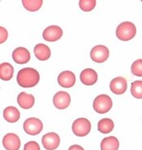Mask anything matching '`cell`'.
Masks as SVG:
<instances>
[{
  "label": "cell",
  "mask_w": 142,
  "mask_h": 150,
  "mask_svg": "<svg viewBox=\"0 0 142 150\" xmlns=\"http://www.w3.org/2000/svg\"><path fill=\"white\" fill-rule=\"evenodd\" d=\"M24 150H40V145L34 141H30L27 143L24 146Z\"/></svg>",
  "instance_id": "obj_25"
},
{
  "label": "cell",
  "mask_w": 142,
  "mask_h": 150,
  "mask_svg": "<svg viewBox=\"0 0 142 150\" xmlns=\"http://www.w3.org/2000/svg\"><path fill=\"white\" fill-rule=\"evenodd\" d=\"M3 117L9 123H16L20 119V112L15 106H7L3 110Z\"/></svg>",
  "instance_id": "obj_17"
},
{
  "label": "cell",
  "mask_w": 142,
  "mask_h": 150,
  "mask_svg": "<svg viewBox=\"0 0 142 150\" xmlns=\"http://www.w3.org/2000/svg\"><path fill=\"white\" fill-rule=\"evenodd\" d=\"M0 31H1V40H0V43H4L6 40H7V37H8V33L5 28L1 27L0 28Z\"/></svg>",
  "instance_id": "obj_26"
},
{
  "label": "cell",
  "mask_w": 142,
  "mask_h": 150,
  "mask_svg": "<svg viewBox=\"0 0 142 150\" xmlns=\"http://www.w3.org/2000/svg\"><path fill=\"white\" fill-rule=\"evenodd\" d=\"M16 80L18 85L22 88H33L40 81V74L32 68H24L18 71Z\"/></svg>",
  "instance_id": "obj_1"
},
{
  "label": "cell",
  "mask_w": 142,
  "mask_h": 150,
  "mask_svg": "<svg viewBox=\"0 0 142 150\" xmlns=\"http://www.w3.org/2000/svg\"><path fill=\"white\" fill-rule=\"evenodd\" d=\"M131 93L136 99H142V81H135L132 83Z\"/></svg>",
  "instance_id": "obj_22"
},
{
  "label": "cell",
  "mask_w": 142,
  "mask_h": 150,
  "mask_svg": "<svg viewBox=\"0 0 142 150\" xmlns=\"http://www.w3.org/2000/svg\"><path fill=\"white\" fill-rule=\"evenodd\" d=\"M63 36V30L58 26H49L45 29L43 38L47 42H55Z\"/></svg>",
  "instance_id": "obj_10"
},
{
  "label": "cell",
  "mask_w": 142,
  "mask_h": 150,
  "mask_svg": "<svg viewBox=\"0 0 142 150\" xmlns=\"http://www.w3.org/2000/svg\"><path fill=\"white\" fill-rule=\"evenodd\" d=\"M68 150H84V149L79 144H73L68 148Z\"/></svg>",
  "instance_id": "obj_27"
},
{
  "label": "cell",
  "mask_w": 142,
  "mask_h": 150,
  "mask_svg": "<svg viewBox=\"0 0 142 150\" xmlns=\"http://www.w3.org/2000/svg\"><path fill=\"white\" fill-rule=\"evenodd\" d=\"M76 83V76L72 71L65 70L61 72L58 76V84L65 88H72Z\"/></svg>",
  "instance_id": "obj_12"
},
{
  "label": "cell",
  "mask_w": 142,
  "mask_h": 150,
  "mask_svg": "<svg viewBox=\"0 0 142 150\" xmlns=\"http://www.w3.org/2000/svg\"><path fill=\"white\" fill-rule=\"evenodd\" d=\"M34 55L40 61H46L50 57V49L45 44H37L33 49Z\"/></svg>",
  "instance_id": "obj_16"
},
{
  "label": "cell",
  "mask_w": 142,
  "mask_h": 150,
  "mask_svg": "<svg viewBox=\"0 0 142 150\" xmlns=\"http://www.w3.org/2000/svg\"><path fill=\"white\" fill-rule=\"evenodd\" d=\"M60 137L54 132L45 134L42 137V144L46 150H55L60 145Z\"/></svg>",
  "instance_id": "obj_7"
},
{
  "label": "cell",
  "mask_w": 142,
  "mask_h": 150,
  "mask_svg": "<svg viewBox=\"0 0 142 150\" xmlns=\"http://www.w3.org/2000/svg\"><path fill=\"white\" fill-rule=\"evenodd\" d=\"M81 82L85 86H93L98 81V74L92 69H85L80 74Z\"/></svg>",
  "instance_id": "obj_14"
},
{
  "label": "cell",
  "mask_w": 142,
  "mask_h": 150,
  "mask_svg": "<svg viewBox=\"0 0 142 150\" xmlns=\"http://www.w3.org/2000/svg\"><path fill=\"white\" fill-rule=\"evenodd\" d=\"M97 2L95 0H81L79 1L80 9L84 11H91L96 7Z\"/></svg>",
  "instance_id": "obj_23"
},
{
  "label": "cell",
  "mask_w": 142,
  "mask_h": 150,
  "mask_svg": "<svg viewBox=\"0 0 142 150\" xmlns=\"http://www.w3.org/2000/svg\"><path fill=\"white\" fill-rule=\"evenodd\" d=\"M17 103L20 105V108L24 109H30L34 105L35 99L33 95L26 92H21L19 93V95L17 96Z\"/></svg>",
  "instance_id": "obj_15"
},
{
  "label": "cell",
  "mask_w": 142,
  "mask_h": 150,
  "mask_svg": "<svg viewBox=\"0 0 142 150\" xmlns=\"http://www.w3.org/2000/svg\"><path fill=\"white\" fill-rule=\"evenodd\" d=\"M14 69L10 63H2L0 65V78L2 81H10L13 76Z\"/></svg>",
  "instance_id": "obj_19"
},
{
  "label": "cell",
  "mask_w": 142,
  "mask_h": 150,
  "mask_svg": "<svg viewBox=\"0 0 142 150\" xmlns=\"http://www.w3.org/2000/svg\"><path fill=\"white\" fill-rule=\"evenodd\" d=\"M13 59L15 63L19 65L27 64L30 60V53L26 48L19 47L13 51Z\"/></svg>",
  "instance_id": "obj_13"
},
{
  "label": "cell",
  "mask_w": 142,
  "mask_h": 150,
  "mask_svg": "<svg viewBox=\"0 0 142 150\" xmlns=\"http://www.w3.org/2000/svg\"><path fill=\"white\" fill-rule=\"evenodd\" d=\"M90 57L96 63H103L109 57V50L103 45L95 46L90 51Z\"/></svg>",
  "instance_id": "obj_6"
},
{
  "label": "cell",
  "mask_w": 142,
  "mask_h": 150,
  "mask_svg": "<svg viewBox=\"0 0 142 150\" xmlns=\"http://www.w3.org/2000/svg\"><path fill=\"white\" fill-rule=\"evenodd\" d=\"M113 106L112 99L106 94H101L95 98L93 102V108L100 114L107 113Z\"/></svg>",
  "instance_id": "obj_3"
},
{
  "label": "cell",
  "mask_w": 142,
  "mask_h": 150,
  "mask_svg": "<svg viewBox=\"0 0 142 150\" xmlns=\"http://www.w3.org/2000/svg\"><path fill=\"white\" fill-rule=\"evenodd\" d=\"M22 4L24 8L29 11H36L40 10L43 5L42 0H23Z\"/></svg>",
  "instance_id": "obj_21"
},
{
  "label": "cell",
  "mask_w": 142,
  "mask_h": 150,
  "mask_svg": "<svg viewBox=\"0 0 142 150\" xmlns=\"http://www.w3.org/2000/svg\"><path fill=\"white\" fill-rule=\"evenodd\" d=\"M23 128L27 135L35 136L40 134L43 130V123L37 118H29L23 124Z\"/></svg>",
  "instance_id": "obj_5"
},
{
  "label": "cell",
  "mask_w": 142,
  "mask_h": 150,
  "mask_svg": "<svg viewBox=\"0 0 142 150\" xmlns=\"http://www.w3.org/2000/svg\"><path fill=\"white\" fill-rule=\"evenodd\" d=\"M114 126H115V124H114V122L111 119L104 118V119L98 121V130L102 134H109L110 132L113 131Z\"/></svg>",
  "instance_id": "obj_20"
},
{
  "label": "cell",
  "mask_w": 142,
  "mask_h": 150,
  "mask_svg": "<svg viewBox=\"0 0 142 150\" xmlns=\"http://www.w3.org/2000/svg\"><path fill=\"white\" fill-rule=\"evenodd\" d=\"M71 102L70 95L65 91H58L53 97V105L58 109L67 108Z\"/></svg>",
  "instance_id": "obj_9"
},
{
  "label": "cell",
  "mask_w": 142,
  "mask_h": 150,
  "mask_svg": "<svg viewBox=\"0 0 142 150\" xmlns=\"http://www.w3.org/2000/svg\"><path fill=\"white\" fill-rule=\"evenodd\" d=\"M120 142L116 137H106L101 143V150H118Z\"/></svg>",
  "instance_id": "obj_18"
},
{
  "label": "cell",
  "mask_w": 142,
  "mask_h": 150,
  "mask_svg": "<svg viewBox=\"0 0 142 150\" xmlns=\"http://www.w3.org/2000/svg\"><path fill=\"white\" fill-rule=\"evenodd\" d=\"M2 144L6 150H19L21 145V141L19 136L14 133H8L4 136Z\"/></svg>",
  "instance_id": "obj_8"
},
{
  "label": "cell",
  "mask_w": 142,
  "mask_h": 150,
  "mask_svg": "<svg viewBox=\"0 0 142 150\" xmlns=\"http://www.w3.org/2000/svg\"><path fill=\"white\" fill-rule=\"evenodd\" d=\"M136 29L132 22H122L117 26L116 30L117 37L121 41H130L136 36Z\"/></svg>",
  "instance_id": "obj_2"
},
{
  "label": "cell",
  "mask_w": 142,
  "mask_h": 150,
  "mask_svg": "<svg viewBox=\"0 0 142 150\" xmlns=\"http://www.w3.org/2000/svg\"><path fill=\"white\" fill-rule=\"evenodd\" d=\"M110 90L117 95H121L127 90V81L123 77H116L110 82Z\"/></svg>",
  "instance_id": "obj_11"
},
{
  "label": "cell",
  "mask_w": 142,
  "mask_h": 150,
  "mask_svg": "<svg viewBox=\"0 0 142 150\" xmlns=\"http://www.w3.org/2000/svg\"><path fill=\"white\" fill-rule=\"evenodd\" d=\"M91 131V123L85 118H79L72 124V132L78 137H84Z\"/></svg>",
  "instance_id": "obj_4"
},
{
  "label": "cell",
  "mask_w": 142,
  "mask_h": 150,
  "mask_svg": "<svg viewBox=\"0 0 142 150\" xmlns=\"http://www.w3.org/2000/svg\"><path fill=\"white\" fill-rule=\"evenodd\" d=\"M131 71L134 75L142 77V59H137L131 66Z\"/></svg>",
  "instance_id": "obj_24"
}]
</instances>
